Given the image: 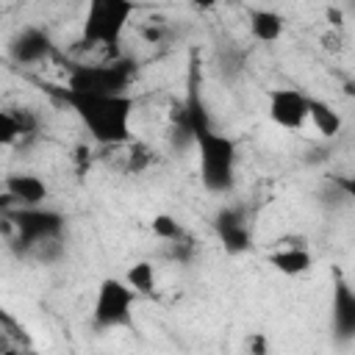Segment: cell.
I'll return each instance as SVG.
<instances>
[{
  "mask_svg": "<svg viewBox=\"0 0 355 355\" xmlns=\"http://www.w3.org/2000/svg\"><path fill=\"white\" fill-rule=\"evenodd\" d=\"M50 92L72 108L83 130L94 144L122 147L133 139L130 122L136 111V100L125 94H97V92H75L69 86H50Z\"/></svg>",
  "mask_w": 355,
  "mask_h": 355,
  "instance_id": "cell-1",
  "label": "cell"
},
{
  "mask_svg": "<svg viewBox=\"0 0 355 355\" xmlns=\"http://www.w3.org/2000/svg\"><path fill=\"white\" fill-rule=\"evenodd\" d=\"M191 130V144L197 150V175L205 191L227 194L236 186V164H239V144L236 139L211 128L202 103L197 97L189 100L180 116Z\"/></svg>",
  "mask_w": 355,
  "mask_h": 355,
  "instance_id": "cell-2",
  "label": "cell"
},
{
  "mask_svg": "<svg viewBox=\"0 0 355 355\" xmlns=\"http://www.w3.org/2000/svg\"><path fill=\"white\" fill-rule=\"evenodd\" d=\"M136 14L133 0H86L80 39L89 47H114Z\"/></svg>",
  "mask_w": 355,
  "mask_h": 355,
  "instance_id": "cell-3",
  "label": "cell"
},
{
  "mask_svg": "<svg viewBox=\"0 0 355 355\" xmlns=\"http://www.w3.org/2000/svg\"><path fill=\"white\" fill-rule=\"evenodd\" d=\"M139 302V291L125 280V277H103L94 291V305H92V327L105 333V330H119V327H133V308Z\"/></svg>",
  "mask_w": 355,
  "mask_h": 355,
  "instance_id": "cell-4",
  "label": "cell"
},
{
  "mask_svg": "<svg viewBox=\"0 0 355 355\" xmlns=\"http://www.w3.org/2000/svg\"><path fill=\"white\" fill-rule=\"evenodd\" d=\"M6 222L14 227L17 239L14 244L22 252H36L39 247L58 241L64 236V214L47 208V205H22L17 211H6Z\"/></svg>",
  "mask_w": 355,
  "mask_h": 355,
  "instance_id": "cell-5",
  "label": "cell"
},
{
  "mask_svg": "<svg viewBox=\"0 0 355 355\" xmlns=\"http://www.w3.org/2000/svg\"><path fill=\"white\" fill-rule=\"evenodd\" d=\"M136 64L125 58H114L105 64H75L67 72L64 86L75 92H97V94H125L133 83Z\"/></svg>",
  "mask_w": 355,
  "mask_h": 355,
  "instance_id": "cell-6",
  "label": "cell"
},
{
  "mask_svg": "<svg viewBox=\"0 0 355 355\" xmlns=\"http://www.w3.org/2000/svg\"><path fill=\"white\" fill-rule=\"evenodd\" d=\"M266 114L283 130H302L311 114V97L291 86H275L266 92Z\"/></svg>",
  "mask_w": 355,
  "mask_h": 355,
  "instance_id": "cell-7",
  "label": "cell"
},
{
  "mask_svg": "<svg viewBox=\"0 0 355 355\" xmlns=\"http://www.w3.org/2000/svg\"><path fill=\"white\" fill-rule=\"evenodd\" d=\"M330 330L338 341L355 338V288L338 272L330 283Z\"/></svg>",
  "mask_w": 355,
  "mask_h": 355,
  "instance_id": "cell-8",
  "label": "cell"
},
{
  "mask_svg": "<svg viewBox=\"0 0 355 355\" xmlns=\"http://www.w3.org/2000/svg\"><path fill=\"white\" fill-rule=\"evenodd\" d=\"M214 227H216V236H219L222 247L230 255L247 252L252 247V233H250V227L244 222V214L239 208H222L214 219Z\"/></svg>",
  "mask_w": 355,
  "mask_h": 355,
  "instance_id": "cell-9",
  "label": "cell"
},
{
  "mask_svg": "<svg viewBox=\"0 0 355 355\" xmlns=\"http://www.w3.org/2000/svg\"><path fill=\"white\" fill-rule=\"evenodd\" d=\"M47 197H50V189L39 175L17 172V175L6 178V186H3V202L6 205L8 202H14L17 208H22V205H44Z\"/></svg>",
  "mask_w": 355,
  "mask_h": 355,
  "instance_id": "cell-10",
  "label": "cell"
},
{
  "mask_svg": "<svg viewBox=\"0 0 355 355\" xmlns=\"http://www.w3.org/2000/svg\"><path fill=\"white\" fill-rule=\"evenodd\" d=\"M53 53V39L42 28H25L11 42V58L17 64H39Z\"/></svg>",
  "mask_w": 355,
  "mask_h": 355,
  "instance_id": "cell-11",
  "label": "cell"
},
{
  "mask_svg": "<svg viewBox=\"0 0 355 355\" xmlns=\"http://www.w3.org/2000/svg\"><path fill=\"white\" fill-rule=\"evenodd\" d=\"M266 263L277 272V275H286V277H300L305 275L311 266H313V255L311 250H305L302 244H283L277 250H272L266 255Z\"/></svg>",
  "mask_w": 355,
  "mask_h": 355,
  "instance_id": "cell-12",
  "label": "cell"
},
{
  "mask_svg": "<svg viewBox=\"0 0 355 355\" xmlns=\"http://www.w3.org/2000/svg\"><path fill=\"white\" fill-rule=\"evenodd\" d=\"M247 28H250V36H252L255 42L272 44V42H277V39L283 36V31H286V17H283L280 11H275V8H266V6L250 8V11H247Z\"/></svg>",
  "mask_w": 355,
  "mask_h": 355,
  "instance_id": "cell-13",
  "label": "cell"
},
{
  "mask_svg": "<svg viewBox=\"0 0 355 355\" xmlns=\"http://www.w3.org/2000/svg\"><path fill=\"white\" fill-rule=\"evenodd\" d=\"M308 122H311L313 130H316L319 136H324V139L338 136L341 128H344L341 114H338L327 100H322V97H311V114H308Z\"/></svg>",
  "mask_w": 355,
  "mask_h": 355,
  "instance_id": "cell-14",
  "label": "cell"
},
{
  "mask_svg": "<svg viewBox=\"0 0 355 355\" xmlns=\"http://www.w3.org/2000/svg\"><path fill=\"white\" fill-rule=\"evenodd\" d=\"M125 147V155H122V172L125 175H141L147 172L155 161H158V153L147 144V141H139V139H130Z\"/></svg>",
  "mask_w": 355,
  "mask_h": 355,
  "instance_id": "cell-15",
  "label": "cell"
},
{
  "mask_svg": "<svg viewBox=\"0 0 355 355\" xmlns=\"http://www.w3.org/2000/svg\"><path fill=\"white\" fill-rule=\"evenodd\" d=\"M125 280L139 291V297H147V300H153L158 291V280H155V266L150 263V261H136L128 272H125Z\"/></svg>",
  "mask_w": 355,
  "mask_h": 355,
  "instance_id": "cell-16",
  "label": "cell"
},
{
  "mask_svg": "<svg viewBox=\"0 0 355 355\" xmlns=\"http://www.w3.org/2000/svg\"><path fill=\"white\" fill-rule=\"evenodd\" d=\"M150 227H153V233H155L161 241H166V244H180V241H186V230H183L180 222H178L175 216H169V214H155L153 222H150Z\"/></svg>",
  "mask_w": 355,
  "mask_h": 355,
  "instance_id": "cell-17",
  "label": "cell"
},
{
  "mask_svg": "<svg viewBox=\"0 0 355 355\" xmlns=\"http://www.w3.org/2000/svg\"><path fill=\"white\" fill-rule=\"evenodd\" d=\"M0 141H3L6 147L17 144V141H28V139H25V130H22L17 114H14V108H3V111H0Z\"/></svg>",
  "mask_w": 355,
  "mask_h": 355,
  "instance_id": "cell-18",
  "label": "cell"
},
{
  "mask_svg": "<svg viewBox=\"0 0 355 355\" xmlns=\"http://www.w3.org/2000/svg\"><path fill=\"white\" fill-rule=\"evenodd\" d=\"M336 186H338V191L347 194V200H349L352 208H355V175H338V178H336Z\"/></svg>",
  "mask_w": 355,
  "mask_h": 355,
  "instance_id": "cell-19",
  "label": "cell"
},
{
  "mask_svg": "<svg viewBox=\"0 0 355 355\" xmlns=\"http://www.w3.org/2000/svg\"><path fill=\"white\" fill-rule=\"evenodd\" d=\"M322 47H324L327 53H338V50H341V28L327 31V33L322 36Z\"/></svg>",
  "mask_w": 355,
  "mask_h": 355,
  "instance_id": "cell-20",
  "label": "cell"
},
{
  "mask_svg": "<svg viewBox=\"0 0 355 355\" xmlns=\"http://www.w3.org/2000/svg\"><path fill=\"white\" fill-rule=\"evenodd\" d=\"M189 6H194V8H214L216 6V0H186Z\"/></svg>",
  "mask_w": 355,
  "mask_h": 355,
  "instance_id": "cell-21",
  "label": "cell"
}]
</instances>
